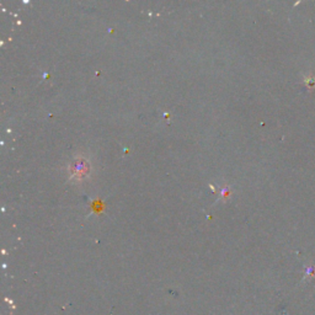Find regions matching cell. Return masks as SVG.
<instances>
[{
	"label": "cell",
	"mask_w": 315,
	"mask_h": 315,
	"mask_svg": "<svg viewBox=\"0 0 315 315\" xmlns=\"http://www.w3.org/2000/svg\"><path fill=\"white\" fill-rule=\"evenodd\" d=\"M68 179L73 184H83L90 179L92 174V163L85 154L73 156L67 167Z\"/></svg>",
	"instance_id": "1"
}]
</instances>
